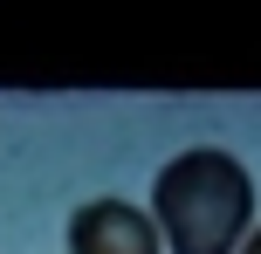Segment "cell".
Masks as SVG:
<instances>
[{"instance_id":"1","label":"cell","mask_w":261,"mask_h":254,"mask_svg":"<svg viewBox=\"0 0 261 254\" xmlns=\"http://www.w3.org/2000/svg\"><path fill=\"white\" fill-rule=\"evenodd\" d=\"M151 220L165 254H241L254 234V179L234 151L193 145L158 165L151 179Z\"/></svg>"},{"instance_id":"2","label":"cell","mask_w":261,"mask_h":254,"mask_svg":"<svg viewBox=\"0 0 261 254\" xmlns=\"http://www.w3.org/2000/svg\"><path fill=\"white\" fill-rule=\"evenodd\" d=\"M69 254H165V241L130 200H90L69 213Z\"/></svg>"},{"instance_id":"3","label":"cell","mask_w":261,"mask_h":254,"mask_svg":"<svg viewBox=\"0 0 261 254\" xmlns=\"http://www.w3.org/2000/svg\"><path fill=\"white\" fill-rule=\"evenodd\" d=\"M241 254H261V227H254V234H248V241H241Z\"/></svg>"}]
</instances>
